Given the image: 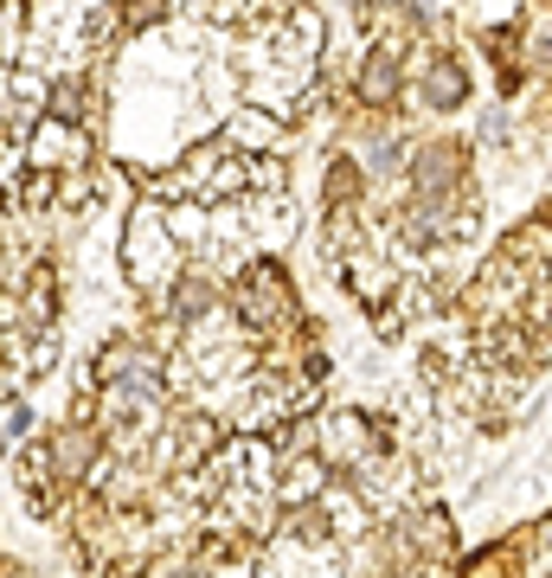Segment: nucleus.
I'll return each mask as SVG.
<instances>
[{
    "label": "nucleus",
    "instance_id": "nucleus-1",
    "mask_svg": "<svg viewBox=\"0 0 552 578\" xmlns=\"http://www.w3.org/2000/svg\"><path fill=\"white\" fill-rule=\"evenodd\" d=\"M174 271H180V257H174L167 218L154 213V206H141V213L129 218V277H136L148 296H161V289L174 284Z\"/></svg>",
    "mask_w": 552,
    "mask_h": 578
},
{
    "label": "nucleus",
    "instance_id": "nucleus-8",
    "mask_svg": "<svg viewBox=\"0 0 552 578\" xmlns=\"http://www.w3.org/2000/svg\"><path fill=\"white\" fill-rule=\"evenodd\" d=\"M534 65H540V72H552V33H540V46H534Z\"/></svg>",
    "mask_w": 552,
    "mask_h": 578
},
{
    "label": "nucleus",
    "instance_id": "nucleus-9",
    "mask_svg": "<svg viewBox=\"0 0 552 578\" xmlns=\"http://www.w3.org/2000/svg\"><path fill=\"white\" fill-rule=\"evenodd\" d=\"M174 578H206V566H187V573H174Z\"/></svg>",
    "mask_w": 552,
    "mask_h": 578
},
{
    "label": "nucleus",
    "instance_id": "nucleus-10",
    "mask_svg": "<svg viewBox=\"0 0 552 578\" xmlns=\"http://www.w3.org/2000/svg\"><path fill=\"white\" fill-rule=\"evenodd\" d=\"M392 578H430V573H417V566H405V573H392Z\"/></svg>",
    "mask_w": 552,
    "mask_h": 578
},
{
    "label": "nucleus",
    "instance_id": "nucleus-5",
    "mask_svg": "<svg viewBox=\"0 0 552 578\" xmlns=\"http://www.w3.org/2000/svg\"><path fill=\"white\" fill-rule=\"evenodd\" d=\"M392 90H399V46H373V59L360 65V97L386 103Z\"/></svg>",
    "mask_w": 552,
    "mask_h": 578
},
{
    "label": "nucleus",
    "instance_id": "nucleus-7",
    "mask_svg": "<svg viewBox=\"0 0 552 578\" xmlns=\"http://www.w3.org/2000/svg\"><path fill=\"white\" fill-rule=\"evenodd\" d=\"M7 431H13V437L33 431V412H26V405H13V412H7Z\"/></svg>",
    "mask_w": 552,
    "mask_h": 578
},
{
    "label": "nucleus",
    "instance_id": "nucleus-2",
    "mask_svg": "<svg viewBox=\"0 0 552 578\" xmlns=\"http://www.w3.org/2000/svg\"><path fill=\"white\" fill-rule=\"evenodd\" d=\"M238 315H244L251 328H276V322L289 315V289L276 277V264H258V271L238 284Z\"/></svg>",
    "mask_w": 552,
    "mask_h": 578
},
{
    "label": "nucleus",
    "instance_id": "nucleus-3",
    "mask_svg": "<svg viewBox=\"0 0 552 578\" xmlns=\"http://www.w3.org/2000/svg\"><path fill=\"white\" fill-rule=\"evenodd\" d=\"M405 174H412V193H450V187H463V142H424Z\"/></svg>",
    "mask_w": 552,
    "mask_h": 578
},
{
    "label": "nucleus",
    "instance_id": "nucleus-6",
    "mask_svg": "<svg viewBox=\"0 0 552 578\" xmlns=\"http://www.w3.org/2000/svg\"><path fill=\"white\" fill-rule=\"evenodd\" d=\"M469 578H520V560H507V553L494 546L482 560H469Z\"/></svg>",
    "mask_w": 552,
    "mask_h": 578
},
{
    "label": "nucleus",
    "instance_id": "nucleus-4",
    "mask_svg": "<svg viewBox=\"0 0 552 578\" xmlns=\"http://www.w3.org/2000/svg\"><path fill=\"white\" fill-rule=\"evenodd\" d=\"M417 97H424L430 110H456V103L469 97V72H463L456 59H437V65H424V77H417Z\"/></svg>",
    "mask_w": 552,
    "mask_h": 578
}]
</instances>
